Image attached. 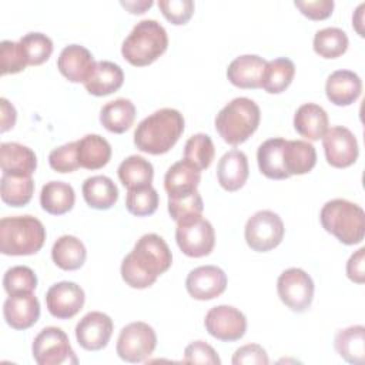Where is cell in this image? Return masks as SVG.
I'll return each instance as SVG.
<instances>
[{"label": "cell", "mask_w": 365, "mask_h": 365, "mask_svg": "<svg viewBox=\"0 0 365 365\" xmlns=\"http://www.w3.org/2000/svg\"><path fill=\"white\" fill-rule=\"evenodd\" d=\"M175 241L178 248L191 258L210 255L215 245V232L201 214L177 221Z\"/></svg>", "instance_id": "cell-7"}, {"label": "cell", "mask_w": 365, "mask_h": 365, "mask_svg": "<svg viewBox=\"0 0 365 365\" xmlns=\"http://www.w3.org/2000/svg\"><path fill=\"white\" fill-rule=\"evenodd\" d=\"M201 181V171L187 160L173 164L164 177V188L168 198L188 195L197 191Z\"/></svg>", "instance_id": "cell-21"}, {"label": "cell", "mask_w": 365, "mask_h": 365, "mask_svg": "<svg viewBox=\"0 0 365 365\" xmlns=\"http://www.w3.org/2000/svg\"><path fill=\"white\" fill-rule=\"evenodd\" d=\"M94 67L93 54L80 44L66 46L57 58L58 71L71 83L84 84L90 78Z\"/></svg>", "instance_id": "cell-18"}, {"label": "cell", "mask_w": 365, "mask_h": 365, "mask_svg": "<svg viewBox=\"0 0 365 365\" xmlns=\"http://www.w3.org/2000/svg\"><path fill=\"white\" fill-rule=\"evenodd\" d=\"M76 202V194L70 184L64 181H50L43 185L40 192L41 208L51 215L68 212Z\"/></svg>", "instance_id": "cell-33"}, {"label": "cell", "mask_w": 365, "mask_h": 365, "mask_svg": "<svg viewBox=\"0 0 365 365\" xmlns=\"http://www.w3.org/2000/svg\"><path fill=\"white\" fill-rule=\"evenodd\" d=\"M86 295L83 288L71 281H61L51 285L46 292L48 312L57 319H70L83 308Z\"/></svg>", "instance_id": "cell-14"}, {"label": "cell", "mask_w": 365, "mask_h": 365, "mask_svg": "<svg viewBox=\"0 0 365 365\" xmlns=\"http://www.w3.org/2000/svg\"><path fill=\"white\" fill-rule=\"evenodd\" d=\"M317 164L315 147L304 140H287L284 145V167L288 175L309 173Z\"/></svg>", "instance_id": "cell-28"}, {"label": "cell", "mask_w": 365, "mask_h": 365, "mask_svg": "<svg viewBox=\"0 0 365 365\" xmlns=\"http://www.w3.org/2000/svg\"><path fill=\"white\" fill-rule=\"evenodd\" d=\"M295 7L311 20H325L332 14L334 1L332 0H315V1H295Z\"/></svg>", "instance_id": "cell-48"}, {"label": "cell", "mask_w": 365, "mask_h": 365, "mask_svg": "<svg viewBox=\"0 0 365 365\" xmlns=\"http://www.w3.org/2000/svg\"><path fill=\"white\" fill-rule=\"evenodd\" d=\"M319 221L327 232L332 234L345 245H355L364 240L365 212L355 202L344 198L325 202L319 214Z\"/></svg>", "instance_id": "cell-6"}, {"label": "cell", "mask_w": 365, "mask_h": 365, "mask_svg": "<svg viewBox=\"0 0 365 365\" xmlns=\"http://www.w3.org/2000/svg\"><path fill=\"white\" fill-rule=\"evenodd\" d=\"M3 287L9 295L20 292H33L37 287V275L26 265H16L6 271Z\"/></svg>", "instance_id": "cell-41"}, {"label": "cell", "mask_w": 365, "mask_h": 365, "mask_svg": "<svg viewBox=\"0 0 365 365\" xmlns=\"http://www.w3.org/2000/svg\"><path fill=\"white\" fill-rule=\"evenodd\" d=\"M214 155L215 148L210 135L198 133L187 140L184 147V160L195 165L200 171L211 165Z\"/></svg>", "instance_id": "cell-38"}, {"label": "cell", "mask_w": 365, "mask_h": 365, "mask_svg": "<svg viewBox=\"0 0 365 365\" xmlns=\"http://www.w3.org/2000/svg\"><path fill=\"white\" fill-rule=\"evenodd\" d=\"M124 83L121 67L113 61H97L90 78L84 83L86 90L96 97L108 96L120 90Z\"/></svg>", "instance_id": "cell-25"}, {"label": "cell", "mask_w": 365, "mask_h": 365, "mask_svg": "<svg viewBox=\"0 0 365 365\" xmlns=\"http://www.w3.org/2000/svg\"><path fill=\"white\" fill-rule=\"evenodd\" d=\"M346 277L356 282V284H364L365 281V248H359L355 251L348 262H346Z\"/></svg>", "instance_id": "cell-49"}, {"label": "cell", "mask_w": 365, "mask_h": 365, "mask_svg": "<svg viewBox=\"0 0 365 365\" xmlns=\"http://www.w3.org/2000/svg\"><path fill=\"white\" fill-rule=\"evenodd\" d=\"M158 192L153 185L131 188L127 191L125 207L130 214L137 217H147L158 208Z\"/></svg>", "instance_id": "cell-39"}, {"label": "cell", "mask_w": 365, "mask_h": 365, "mask_svg": "<svg viewBox=\"0 0 365 365\" xmlns=\"http://www.w3.org/2000/svg\"><path fill=\"white\" fill-rule=\"evenodd\" d=\"M77 155L80 167L86 170H98L110 161L111 145L98 134H87L77 140Z\"/></svg>", "instance_id": "cell-29"}, {"label": "cell", "mask_w": 365, "mask_h": 365, "mask_svg": "<svg viewBox=\"0 0 365 365\" xmlns=\"http://www.w3.org/2000/svg\"><path fill=\"white\" fill-rule=\"evenodd\" d=\"M29 66L26 53L20 41L3 40L0 43V70L1 74H16Z\"/></svg>", "instance_id": "cell-42"}, {"label": "cell", "mask_w": 365, "mask_h": 365, "mask_svg": "<svg viewBox=\"0 0 365 365\" xmlns=\"http://www.w3.org/2000/svg\"><path fill=\"white\" fill-rule=\"evenodd\" d=\"M157 346V335L153 327L137 321L125 325L118 335L115 351L117 355L131 364L145 361Z\"/></svg>", "instance_id": "cell-10"}, {"label": "cell", "mask_w": 365, "mask_h": 365, "mask_svg": "<svg viewBox=\"0 0 365 365\" xmlns=\"http://www.w3.org/2000/svg\"><path fill=\"white\" fill-rule=\"evenodd\" d=\"M365 9V4L362 3L358 9H356V13L354 14V17H352V24H354V27H355V30L358 31V34L361 36V37H364L365 34H364V29H362V24H364V10Z\"/></svg>", "instance_id": "cell-52"}, {"label": "cell", "mask_w": 365, "mask_h": 365, "mask_svg": "<svg viewBox=\"0 0 365 365\" xmlns=\"http://www.w3.org/2000/svg\"><path fill=\"white\" fill-rule=\"evenodd\" d=\"M0 108H1V127L0 131L6 133L7 130L13 128L16 124V108L13 104H10L4 97L0 98Z\"/></svg>", "instance_id": "cell-50"}, {"label": "cell", "mask_w": 365, "mask_h": 365, "mask_svg": "<svg viewBox=\"0 0 365 365\" xmlns=\"http://www.w3.org/2000/svg\"><path fill=\"white\" fill-rule=\"evenodd\" d=\"M135 120V107L128 98H117L103 106L100 111V123L106 130L123 134L131 128Z\"/></svg>", "instance_id": "cell-31"}, {"label": "cell", "mask_w": 365, "mask_h": 365, "mask_svg": "<svg viewBox=\"0 0 365 365\" xmlns=\"http://www.w3.org/2000/svg\"><path fill=\"white\" fill-rule=\"evenodd\" d=\"M121 6L125 7L133 14H141L147 9L153 6L151 0H141V1H121Z\"/></svg>", "instance_id": "cell-51"}, {"label": "cell", "mask_w": 365, "mask_h": 365, "mask_svg": "<svg viewBox=\"0 0 365 365\" xmlns=\"http://www.w3.org/2000/svg\"><path fill=\"white\" fill-rule=\"evenodd\" d=\"M113 329V321L107 314L91 311L77 322L76 338L86 351H100L110 342Z\"/></svg>", "instance_id": "cell-15"}, {"label": "cell", "mask_w": 365, "mask_h": 365, "mask_svg": "<svg viewBox=\"0 0 365 365\" xmlns=\"http://www.w3.org/2000/svg\"><path fill=\"white\" fill-rule=\"evenodd\" d=\"M322 145L328 164L335 168L351 167L359 155L358 141L354 133L344 125H335L327 130L322 137Z\"/></svg>", "instance_id": "cell-13"}, {"label": "cell", "mask_w": 365, "mask_h": 365, "mask_svg": "<svg viewBox=\"0 0 365 365\" xmlns=\"http://www.w3.org/2000/svg\"><path fill=\"white\" fill-rule=\"evenodd\" d=\"M204 325L208 334L215 339L234 342L244 336L247 318L240 309L231 305H217L207 312Z\"/></svg>", "instance_id": "cell-12"}, {"label": "cell", "mask_w": 365, "mask_h": 365, "mask_svg": "<svg viewBox=\"0 0 365 365\" xmlns=\"http://www.w3.org/2000/svg\"><path fill=\"white\" fill-rule=\"evenodd\" d=\"M184 362L190 364H207V365H220L221 359L215 349L204 341H194L188 344L184 349Z\"/></svg>", "instance_id": "cell-46"}, {"label": "cell", "mask_w": 365, "mask_h": 365, "mask_svg": "<svg viewBox=\"0 0 365 365\" xmlns=\"http://www.w3.org/2000/svg\"><path fill=\"white\" fill-rule=\"evenodd\" d=\"M0 167L3 174L31 177L37 168V157L27 145L3 143L0 145Z\"/></svg>", "instance_id": "cell-23"}, {"label": "cell", "mask_w": 365, "mask_h": 365, "mask_svg": "<svg viewBox=\"0 0 365 365\" xmlns=\"http://www.w3.org/2000/svg\"><path fill=\"white\" fill-rule=\"evenodd\" d=\"M202 210H204V202L198 191L188 195H182V197L168 198V212L175 222L182 218L200 215L202 214Z\"/></svg>", "instance_id": "cell-43"}, {"label": "cell", "mask_w": 365, "mask_h": 365, "mask_svg": "<svg viewBox=\"0 0 365 365\" xmlns=\"http://www.w3.org/2000/svg\"><path fill=\"white\" fill-rule=\"evenodd\" d=\"M20 44L26 53L29 66L46 63L53 53V41L43 33H27L20 38Z\"/></svg>", "instance_id": "cell-40"}, {"label": "cell", "mask_w": 365, "mask_h": 365, "mask_svg": "<svg viewBox=\"0 0 365 365\" xmlns=\"http://www.w3.org/2000/svg\"><path fill=\"white\" fill-rule=\"evenodd\" d=\"M34 192V181L29 175L3 174L0 180V194L3 202L11 207H24Z\"/></svg>", "instance_id": "cell-36"}, {"label": "cell", "mask_w": 365, "mask_h": 365, "mask_svg": "<svg viewBox=\"0 0 365 365\" xmlns=\"http://www.w3.org/2000/svg\"><path fill=\"white\" fill-rule=\"evenodd\" d=\"M31 352L38 365H76L78 362L67 334L57 327L43 328L33 341Z\"/></svg>", "instance_id": "cell-8"}, {"label": "cell", "mask_w": 365, "mask_h": 365, "mask_svg": "<svg viewBox=\"0 0 365 365\" xmlns=\"http://www.w3.org/2000/svg\"><path fill=\"white\" fill-rule=\"evenodd\" d=\"M248 173V158L240 150L225 153L217 165V178L225 191H237L244 187Z\"/></svg>", "instance_id": "cell-22"}, {"label": "cell", "mask_w": 365, "mask_h": 365, "mask_svg": "<svg viewBox=\"0 0 365 365\" xmlns=\"http://www.w3.org/2000/svg\"><path fill=\"white\" fill-rule=\"evenodd\" d=\"M173 254L167 242L157 234H144L121 262L124 282L137 289L151 287L157 278L170 269Z\"/></svg>", "instance_id": "cell-1"}, {"label": "cell", "mask_w": 365, "mask_h": 365, "mask_svg": "<svg viewBox=\"0 0 365 365\" xmlns=\"http://www.w3.org/2000/svg\"><path fill=\"white\" fill-rule=\"evenodd\" d=\"M48 164L57 173H73L80 167L77 155V141L63 144L48 154Z\"/></svg>", "instance_id": "cell-44"}, {"label": "cell", "mask_w": 365, "mask_h": 365, "mask_svg": "<svg viewBox=\"0 0 365 365\" xmlns=\"http://www.w3.org/2000/svg\"><path fill=\"white\" fill-rule=\"evenodd\" d=\"M184 117L175 108H160L141 120L134 131L135 147L147 154L170 151L184 131Z\"/></svg>", "instance_id": "cell-2"}, {"label": "cell", "mask_w": 365, "mask_h": 365, "mask_svg": "<svg viewBox=\"0 0 365 365\" xmlns=\"http://www.w3.org/2000/svg\"><path fill=\"white\" fill-rule=\"evenodd\" d=\"M81 191L87 205L94 210H108L118 200L117 185L106 175L88 177L83 182Z\"/></svg>", "instance_id": "cell-27"}, {"label": "cell", "mask_w": 365, "mask_h": 365, "mask_svg": "<svg viewBox=\"0 0 365 365\" xmlns=\"http://www.w3.org/2000/svg\"><path fill=\"white\" fill-rule=\"evenodd\" d=\"M261 111L257 103L247 97L231 100L215 117V130L230 145L247 141L258 128Z\"/></svg>", "instance_id": "cell-5"}, {"label": "cell", "mask_w": 365, "mask_h": 365, "mask_svg": "<svg viewBox=\"0 0 365 365\" xmlns=\"http://www.w3.org/2000/svg\"><path fill=\"white\" fill-rule=\"evenodd\" d=\"M231 362L234 365H267L269 359L261 345L247 344L234 352Z\"/></svg>", "instance_id": "cell-47"}, {"label": "cell", "mask_w": 365, "mask_h": 365, "mask_svg": "<svg viewBox=\"0 0 365 365\" xmlns=\"http://www.w3.org/2000/svg\"><path fill=\"white\" fill-rule=\"evenodd\" d=\"M325 93L332 104L346 107L359 98L362 81L359 76L351 70H336L327 78Z\"/></svg>", "instance_id": "cell-20"}, {"label": "cell", "mask_w": 365, "mask_h": 365, "mask_svg": "<svg viewBox=\"0 0 365 365\" xmlns=\"http://www.w3.org/2000/svg\"><path fill=\"white\" fill-rule=\"evenodd\" d=\"M348 36L342 29L327 27L314 36V51L324 58H336L348 48Z\"/></svg>", "instance_id": "cell-37"}, {"label": "cell", "mask_w": 365, "mask_h": 365, "mask_svg": "<svg viewBox=\"0 0 365 365\" xmlns=\"http://www.w3.org/2000/svg\"><path fill=\"white\" fill-rule=\"evenodd\" d=\"M46 241V228L33 215L4 217L0 221V252L3 255H33Z\"/></svg>", "instance_id": "cell-3"}, {"label": "cell", "mask_w": 365, "mask_h": 365, "mask_svg": "<svg viewBox=\"0 0 365 365\" xmlns=\"http://www.w3.org/2000/svg\"><path fill=\"white\" fill-rule=\"evenodd\" d=\"M158 7L163 16L175 26L188 23L194 14V1L191 0H160Z\"/></svg>", "instance_id": "cell-45"}, {"label": "cell", "mask_w": 365, "mask_h": 365, "mask_svg": "<svg viewBox=\"0 0 365 365\" xmlns=\"http://www.w3.org/2000/svg\"><path fill=\"white\" fill-rule=\"evenodd\" d=\"M3 317L13 329H29L40 318V302L33 292L9 295L3 304Z\"/></svg>", "instance_id": "cell-17"}, {"label": "cell", "mask_w": 365, "mask_h": 365, "mask_svg": "<svg viewBox=\"0 0 365 365\" xmlns=\"http://www.w3.org/2000/svg\"><path fill=\"white\" fill-rule=\"evenodd\" d=\"M285 138L277 137L264 141L257 151V161L261 174L271 180H285L288 173L284 167V145Z\"/></svg>", "instance_id": "cell-26"}, {"label": "cell", "mask_w": 365, "mask_h": 365, "mask_svg": "<svg viewBox=\"0 0 365 365\" xmlns=\"http://www.w3.org/2000/svg\"><path fill=\"white\" fill-rule=\"evenodd\" d=\"M295 74V64L287 57H279L267 61L261 88L269 94H279L285 91L292 83Z\"/></svg>", "instance_id": "cell-35"}, {"label": "cell", "mask_w": 365, "mask_h": 365, "mask_svg": "<svg viewBox=\"0 0 365 365\" xmlns=\"http://www.w3.org/2000/svg\"><path fill=\"white\" fill-rule=\"evenodd\" d=\"M168 36L165 29L153 19L138 21L121 46L123 57L135 67L154 63L165 53Z\"/></svg>", "instance_id": "cell-4"}, {"label": "cell", "mask_w": 365, "mask_h": 365, "mask_svg": "<svg viewBox=\"0 0 365 365\" xmlns=\"http://www.w3.org/2000/svg\"><path fill=\"white\" fill-rule=\"evenodd\" d=\"M185 288L194 299L210 301L225 291L227 275L220 267L201 265L190 271L185 279Z\"/></svg>", "instance_id": "cell-16"}, {"label": "cell", "mask_w": 365, "mask_h": 365, "mask_svg": "<svg viewBox=\"0 0 365 365\" xmlns=\"http://www.w3.org/2000/svg\"><path fill=\"white\" fill-rule=\"evenodd\" d=\"M87 251L81 240L74 235H63L57 238L51 248L53 262L64 271H76L86 262Z\"/></svg>", "instance_id": "cell-32"}, {"label": "cell", "mask_w": 365, "mask_h": 365, "mask_svg": "<svg viewBox=\"0 0 365 365\" xmlns=\"http://www.w3.org/2000/svg\"><path fill=\"white\" fill-rule=\"evenodd\" d=\"M294 128L301 137L317 141L328 130V114L315 103L302 104L294 114Z\"/></svg>", "instance_id": "cell-24"}, {"label": "cell", "mask_w": 365, "mask_h": 365, "mask_svg": "<svg viewBox=\"0 0 365 365\" xmlns=\"http://www.w3.org/2000/svg\"><path fill=\"white\" fill-rule=\"evenodd\" d=\"M118 178L127 188H138L151 185L154 177L153 164L141 155H130L118 165Z\"/></svg>", "instance_id": "cell-34"}, {"label": "cell", "mask_w": 365, "mask_h": 365, "mask_svg": "<svg viewBox=\"0 0 365 365\" xmlns=\"http://www.w3.org/2000/svg\"><path fill=\"white\" fill-rule=\"evenodd\" d=\"M314 289L312 278L301 268L285 269L277 281L279 299L294 312H304L311 307Z\"/></svg>", "instance_id": "cell-11"}, {"label": "cell", "mask_w": 365, "mask_h": 365, "mask_svg": "<svg viewBox=\"0 0 365 365\" xmlns=\"http://www.w3.org/2000/svg\"><path fill=\"white\" fill-rule=\"evenodd\" d=\"M267 60L257 54H244L234 58L228 68L227 77L230 83L238 88H261Z\"/></svg>", "instance_id": "cell-19"}, {"label": "cell", "mask_w": 365, "mask_h": 365, "mask_svg": "<svg viewBox=\"0 0 365 365\" xmlns=\"http://www.w3.org/2000/svg\"><path fill=\"white\" fill-rule=\"evenodd\" d=\"M335 351L342 359L354 365L365 364V328L352 325L336 332L334 339Z\"/></svg>", "instance_id": "cell-30"}, {"label": "cell", "mask_w": 365, "mask_h": 365, "mask_svg": "<svg viewBox=\"0 0 365 365\" xmlns=\"http://www.w3.org/2000/svg\"><path fill=\"white\" fill-rule=\"evenodd\" d=\"M284 222L269 210L257 211L245 224L244 235L248 247L257 252H267L278 247L284 238Z\"/></svg>", "instance_id": "cell-9"}]
</instances>
